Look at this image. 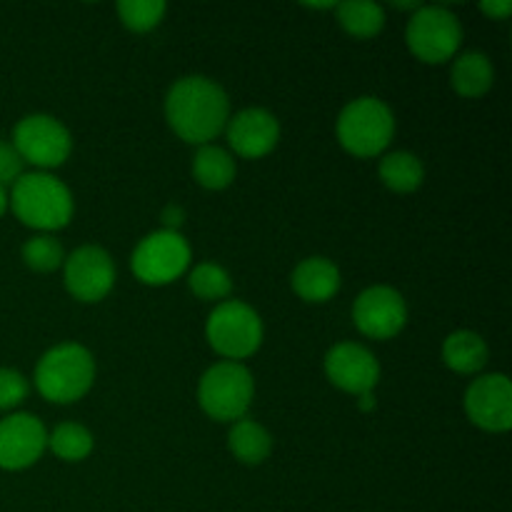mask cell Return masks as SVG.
I'll use <instances>...</instances> for the list:
<instances>
[{"label": "cell", "mask_w": 512, "mask_h": 512, "mask_svg": "<svg viewBox=\"0 0 512 512\" xmlns=\"http://www.w3.org/2000/svg\"><path fill=\"white\" fill-rule=\"evenodd\" d=\"M405 43L420 63H448L463 43V25L458 15L443 5H420L408 20Z\"/></svg>", "instance_id": "8"}, {"label": "cell", "mask_w": 512, "mask_h": 512, "mask_svg": "<svg viewBox=\"0 0 512 512\" xmlns=\"http://www.w3.org/2000/svg\"><path fill=\"white\" fill-rule=\"evenodd\" d=\"M335 15L343 30L353 38H375L385 25L383 5L373 0H348V3H335Z\"/></svg>", "instance_id": "22"}, {"label": "cell", "mask_w": 512, "mask_h": 512, "mask_svg": "<svg viewBox=\"0 0 512 512\" xmlns=\"http://www.w3.org/2000/svg\"><path fill=\"white\" fill-rule=\"evenodd\" d=\"M495 83L493 60L480 50H465L453 60L450 68V85L463 98H480Z\"/></svg>", "instance_id": "17"}, {"label": "cell", "mask_w": 512, "mask_h": 512, "mask_svg": "<svg viewBox=\"0 0 512 512\" xmlns=\"http://www.w3.org/2000/svg\"><path fill=\"white\" fill-rule=\"evenodd\" d=\"M338 143L355 158H378L395 138V115L385 100L360 95L340 110L335 120Z\"/></svg>", "instance_id": "4"}, {"label": "cell", "mask_w": 512, "mask_h": 512, "mask_svg": "<svg viewBox=\"0 0 512 512\" xmlns=\"http://www.w3.org/2000/svg\"><path fill=\"white\" fill-rule=\"evenodd\" d=\"M490 348L485 338L475 330H455L443 343V363L453 373L475 375L488 365Z\"/></svg>", "instance_id": "19"}, {"label": "cell", "mask_w": 512, "mask_h": 512, "mask_svg": "<svg viewBox=\"0 0 512 512\" xmlns=\"http://www.w3.org/2000/svg\"><path fill=\"white\" fill-rule=\"evenodd\" d=\"M465 415L485 433H508L512 428V383L505 373L475 378L465 390Z\"/></svg>", "instance_id": "12"}, {"label": "cell", "mask_w": 512, "mask_h": 512, "mask_svg": "<svg viewBox=\"0 0 512 512\" xmlns=\"http://www.w3.org/2000/svg\"><path fill=\"white\" fill-rule=\"evenodd\" d=\"M190 260H193V250L183 233L160 228L135 245L130 255V268L143 285L163 288L188 273Z\"/></svg>", "instance_id": "7"}, {"label": "cell", "mask_w": 512, "mask_h": 512, "mask_svg": "<svg viewBox=\"0 0 512 512\" xmlns=\"http://www.w3.org/2000/svg\"><path fill=\"white\" fill-rule=\"evenodd\" d=\"M353 323L365 338L390 340L408 325V303L393 285H370L355 298Z\"/></svg>", "instance_id": "11"}, {"label": "cell", "mask_w": 512, "mask_h": 512, "mask_svg": "<svg viewBox=\"0 0 512 512\" xmlns=\"http://www.w3.org/2000/svg\"><path fill=\"white\" fill-rule=\"evenodd\" d=\"M188 288L193 290L195 298L205 300V303H223L233 290V278L223 265L205 260L188 270Z\"/></svg>", "instance_id": "24"}, {"label": "cell", "mask_w": 512, "mask_h": 512, "mask_svg": "<svg viewBox=\"0 0 512 512\" xmlns=\"http://www.w3.org/2000/svg\"><path fill=\"white\" fill-rule=\"evenodd\" d=\"M228 450L238 463L263 465L273 453V435L268 433L265 425L245 415V418L230 423Z\"/></svg>", "instance_id": "18"}, {"label": "cell", "mask_w": 512, "mask_h": 512, "mask_svg": "<svg viewBox=\"0 0 512 512\" xmlns=\"http://www.w3.org/2000/svg\"><path fill=\"white\" fill-rule=\"evenodd\" d=\"M8 210L38 233H55L73 220L75 200L68 185L53 173H23L8 190Z\"/></svg>", "instance_id": "2"}, {"label": "cell", "mask_w": 512, "mask_h": 512, "mask_svg": "<svg viewBox=\"0 0 512 512\" xmlns=\"http://www.w3.org/2000/svg\"><path fill=\"white\" fill-rule=\"evenodd\" d=\"M48 448L63 463H80L93 453L95 438L85 425L60 423L55 425L53 433H48Z\"/></svg>", "instance_id": "23"}, {"label": "cell", "mask_w": 512, "mask_h": 512, "mask_svg": "<svg viewBox=\"0 0 512 512\" xmlns=\"http://www.w3.org/2000/svg\"><path fill=\"white\" fill-rule=\"evenodd\" d=\"M263 320L253 305L243 300H223L205 320V340L225 360L243 363L263 345Z\"/></svg>", "instance_id": "5"}, {"label": "cell", "mask_w": 512, "mask_h": 512, "mask_svg": "<svg viewBox=\"0 0 512 512\" xmlns=\"http://www.w3.org/2000/svg\"><path fill=\"white\" fill-rule=\"evenodd\" d=\"M378 175L385 188L393 193H415L425 180V165L410 150H393L380 158Z\"/></svg>", "instance_id": "21"}, {"label": "cell", "mask_w": 512, "mask_h": 512, "mask_svg": "<svg viewBox=\"0 0 512 512\" xmlns=\"http://www.w3.org/2000/svg\"><path fill=\"white\" fill-rule=\"evenodd\" d=\"M30 393V383L23 373L13 368H0V413L15 410L25 403Z\"/></svg>", "instance_id": "27"}, {"label": "cell", "mask_w": 512, "mask_h": 512, "mask_svg": "<svg viewBox=\"0 0 512 512\" xmlns=\"http://www.w3.org/2000/svg\"><path fill=\"white\" fill-rule=\"evenodd\" d=\"M23 168L25 163L18 155V150L13 148V143L10 140H0V185L10 188L23 175Z\"/></svg>", "instance_id": "28"}, {"label": "cell", "mask_w": 512, "mask_h": 512, "mask_svg": "<svg viewBox=\"0 0 512 512\" xmlns=\"http://www.w3.org/2000/svg\"><path fill=\"white\" fill-rule=\"evenodd\" d=\"M340 283V268L325 255H310L303 258L290 273V288L305 303H328L338 295Z\"/></svg>", "instance_id": "16"}, {"label": "cell", "mask_w": 512, "mask_h": 512, "mask_svg": "<svg viewBox=\"0 0 512 512\" xmlns=\"http://www.w3.org/2000/svg\"><path fill=\"white\" fill-rule=\"evenodd\" d=\"M360 408H363V410H370V408H375V395H373V393H365V395H360Z\"/></svg>", "instance_id": "32"}, {"label": "cell", "mask_w": 512, "mask_h": 512, "mask_svg": "<svg viewBox=\"0 0 512 512\" xmlns=\"http://www.w3.org/2000/svg\"><path fill=\"white\" fill-rule=\"evenodd\" d=\"M165 120L180 140L200 148L225 133L230 98L223 85L208 75H185L165 95Z\"/></svg>", "instance_id": "1"}, {"label": "cell", "mask_w": 512, "mask_h": 512, "mask_svg": "<svg viewBox=\"0 0 512 512\" xmlns=\"http://www.w3.org/2000/svg\"><path fill=\"white\" fill-rule=\"evenodd\" d=\"M65 290L78 303H100L115 285V263L100 245H80L63 260Z\"/></svg>", "instance_id": "10"}, {"label": "cell", "mask_w": 512, "mask_h": 512, "mask_svg": "<svg viewBox=\"0 0 512 512\" xmlns=\"http://www.w3.org/2000/svg\"><path fill=\"white\" fill-rule=\"evenodd\" d=\"M48 448V430L33 413H10L0 420V468L18 473L38 463Z\"/></svg>", "instance_id": "14"}, {"label": "cell", "mask_w": 512, "mask_h": 512, "mask_svg": "<svg viewBox=\"0 0 512 512\" xmlns=\"http://www.w3.org/2000/svg\"><path fill=\"white\" fill-rule=\"evenodd\" d=\"M228 145L233 155L258 160L273 153L280 140V123L270 110L265 108H243L235 113L225 125Z\"/></svg>", "instance_id": "15"}, {"label": "cell", "mask_w": 512, "mask_h": 512, "mask_svg": "<svg viewBox=\"0 0 512 512\" xmlns=\"http://www.w3.org/2000/svg\"><path fill=\"white\" fill-rule=\"evenodd\" d=\"M480 10H483L488 18L503 20L512 13V3L510 0H483V3H480Z\"/></svg>", "instance_id": "30"}, {"label": "cell", "mask_w": 512, "mask_h": 512, "mask_svg": "<svg viewBox=\"0 0 512 512\" xmlns=\"http://www.w3.org/2000/svg\"><path fill=\"white\" fill-rule=\"evenodd\" d=\"M323 368L335 388L355 395V398L373 393L380 383V363L375 353L365 348L363 343H353V340L335 343L325 353Z\"/></svg>", "instance_id": "13"}, {"label": "cell", "mask_w": 512, "mask_h": 512, "mask_svg": "<svg viewBox=\"0 0 512 512\" xmlns=\"http://www.w3.org/2000/svg\"><path fill=\"white\" fill-rule=\"evenodd\" d=\"M10 143L18 150L23 163L33 165L35 170H43V173L60 168L73 153L70 130L55 115L48 113L23 115L15 123Z\"/></svg>", "instance_id": "9"}, {"label": "cell", "mask_w": 512, "mask_h": 512, "mask_svg": "<svg viewBox=\"0 0 512 512\" xmlns=\"http://www.w3.org/2000/svg\"><path fill=\"white\" fill-rule=\"evenodd\" d=\"M20 255H23V263L35 273H53V270L63 268L65 260V250L60 240H55L48 233H38L25 240Z\"/></svg>", "instance_id": "25"}, {"label": "cell", "mask_w": 512, "mask_h": 512, "mask_svg": "<svg viewBox=\"0 0 512 512\" xmlns=\"http://www.w3.org/2000/svg\"><path fill=\"white\" fill-rule=\"evenodd\" d=\"M193 178L200 188L205 190H225L233 185L235 175H238V163H235L233 153H228L220 145L208 143L200 145L198 153L193 155Z\"/></svg>", "instance_id": "20"}, {"label": "cell", "mask_w": 512, "mask_h": 512, "mask_svg": "<svg viewBox=\"0 0 512 512\" xmlns=\"http://www.w3.org/2000/svg\"><path fill=\"white\" fill-rule=\"evenodd\" d=\"M255 398V378L243 363L220 360L210 365L198 383V405L218 423L245 418Z\"/></svg>", "instance_id": "6"}, {"label": "cell", "mask_w": 512, "mask_h": 512, "mask_svg": "<svg viewBox=\"0 0 512 512\" xmlns=\"http://www.w3.org/2000/svg\"><path fill=\"white\" fill-rule=\"evenodd\" d=\"M40 398L55 405L78 403L95 383V358L85 345L58 343L40 355L33 375Z\"/></svg>", "instance_id": "3"}, {"label": "cell", "mask_w": 512, "mask_h": 512, "mask_svg": "<svg viewBox=\"0 0 512 512\" xmlns=\"http://www.w3.org/2000/svg\"><path fill=\"white\" fill-rule=\"evenodd\" d=\"M185 220V210L183 205L170 203L165 205L163 213H160V223H163V230H173V233H180V225Z\"/></svg>", "instance_id": "29"}, {"label": "cell", "mask_w": 512, "mask_h": 512, "mask_svg": "<svg viewBox=\"0 0 512 512\" xmlns=\"http://www.w3.org/2000/svg\"><path fill=\"white\" fill-rule=\"evenodd\" d=\"M5 213H8V188L0 185V218H3Z\"/></svg>", "instance_id": "31"}, {"label": "cell", "mask_w": 512, "mask_h": 512, "mask_svg": "<svg viewBox=\"0 0 512 512\" xmlns=\"http://www.w3.org/2000/svg\"><path fill=\"white\" fill-rule=\"evenodd\" d=\"M168 5L163 0H120L118 18L133 33H148L158 28L160 20L165 18Z\"/></svg>", "instance_id": "26"}]
</instances>
